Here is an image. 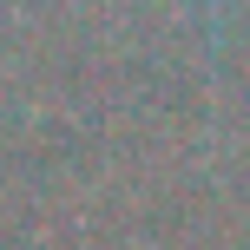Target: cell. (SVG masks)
I'll return each instance as SVG.
<instances>
[{"mask_svg":"<svg viewBox=\"0 0 250 250\" xmlns=\"http://www.w3.org/2000/svg\"><path fill=\"white\" fill-rule=\"evenodd\" d=\"M204 7H224V0H204Z\"/></svg>","mask_w":250,"mask_h":250,"instance_id":"6da1fadb","label":"cell"}]
</instances>
